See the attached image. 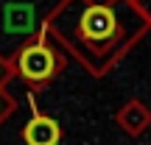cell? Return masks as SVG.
<instances>
[{
    "mask_svg": "<svg viewBox=\"0 0 151 145\" xmlns=\"http://www.w3.org/2000/svg\"><path fill=\"white\" fill-rule=\"evenodd\" d=\"M25 142L28 145H56L59 142V126L50 117L34 114L31 123L25 126Z\"/></svg>",
    "mask_w": 151,
    "mask_h": 145,
    "instance_id": "obj_3",
    "label": "cell"
},
{
    "mask_svg": "<svg viewBox=\"0 0 151 145\" xmlns=\"http://www.w3.org/2000/svg\"><path fill=\"white\" fill-rule=\"evenodd\" d=\"M81 31L92 39H106L115 31V14L109 9H87L81 17Z\"/></svg>",
    "mask_w": 151,
    "mask_h": 145,
    "instance_id": "obj_2",
    "label": "cell"
},
{
    "mask_svg": "<svg viewBox=\"0 0 151 145\" xmlns=\"http://www.w3.org/2000/svg\"><path fill=\"white\" fill-rule=\"evenodd\" d=\"M0 109H3V98H0Z\"/></svg>",
    "mask_w": 151,
    "mask_h": 145,
    "instance_id": "obj_4",
    "label": "cell"
},
{
    "mask_svg": "<svg viewBox=\"0 0 151 145\" xmlns=\"http://www.w3.org/2000/svg\"><path fill=\"white\" fill-rule=\"evenodd\" d=\"M20 70L28 81H48L56 70V59L45 45H31L20 56Z\"/></svg>",
    "mask_w": 151,
    "mask_h": 145,
    "instance_id": "obj_1",
    "label": "cell"
}]
</instances>
